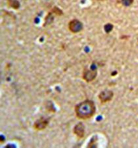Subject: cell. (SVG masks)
Instances as JSON below:
<instances>
[{"instance_id":"obj_1","label":"cell","mask_w":138,"mask_h":148,"mask_svg":"<svg viewBox=\"0 0 138 148\" xmlns=\"http://www.w3.org/2000/svg\"><path fill=\"white\" fill-rule=\"evenodd\" d=\"M75 111L78 117L86 119L94 115L95 112V107L92 101L86 100L77 105Z\"/></svg>"},{"instance_id":"obj_2","label":"cell","mask_w":138,"mask_h":148,"mask_svg":"<svg viewBox=\"0 0 138 148\" xmlns=\"http://www.w3.org/2000/svg\"><path fill=\"white\" fill-rule=\"evenodd\" d=\"M97 74V71L95 69L86 70L83 73V78L87 82H90L94 79Z\"/></svg>"},{"instance_id":"obj_3","label":"cell","mask_w":138,"mask_h":148,"mask_svg":"<svg viewBox=\"0 0 138 148\" xmlns=\"http://www.w3.org/2000/svg\"><path fill=\"white\" fill-rule=\"evenodd\" d=\"M83 27L82 23L79 21L74 20L71 21L69 24L70 30L73 33H76L80 31Z\"/></svg>"},{"instance_id":"obj_4","label":"cell","mask_w":138,"mask_h":148,"mask_svg":"<svg viewBox=\"0 0 138 148\" xmlns=\"http://www.w3.org/2000/svg\"><path fill=\"white\" fill-rule=\"evenodd\" d=\"M113 95L112 92L109 91H105L101 92L99 95V98L102 102H105L109 101Z\"/></svg>"},{"instance_id":"obj_5","label":"cell","mask_w":138,"mask_h":148,"mask_svg":"<svg viewBox=\"0 0 138 148\" xmlns=\"http://www.w3.org/2000/svg\"><path fill=\"white\" fill-rule=\"evenodd\" d=\"M74 132L77 136L80 137H82L84 134V128L81 123L77 124L74 127Z\"/></svg>"},{"instance_id":"obj_6","label":"cell","mask_w":138,"mask_h":148,"mask_svg":"<svg viewBox=\"0 0 138 148\" xmlns=\"http://www.w3.org/2000/svg\"><path fill=\"white\" fill-rule=\"evenodd\" d=\"M46 122L45 121H43V120L39 121L36 123V127H39L40 126V127H43L46 126Z\"/></svg>"},{"instance_id":"obj_7","label":"cell","mask_w":138,"mask_h":148,"mask_svg":"<svg viewBox=\"0 0 138 148\" xmlns=\"http://www.w3.org/2000/svg\"><path fill=\"white\" fill-rule=\"evenodd\" d=\"M133 1V0H122V2L124 5L128 6L131 4Z\"/></svg>"},{"instance_id":"obj_8","label":"cell","mask_w":138,"mask_h":148,"mask_svg":"<svg viewBox=\"0 0 138 148\" xmlns=\"http://www.w3.org/2000/svg\"><path fill=\"white\" fill-rule=\"evenodd\" d=\"M113 26L110 24H108L105 26V30L107 32L110 31L112 29Z\"/></svg>"}]
</instances>
